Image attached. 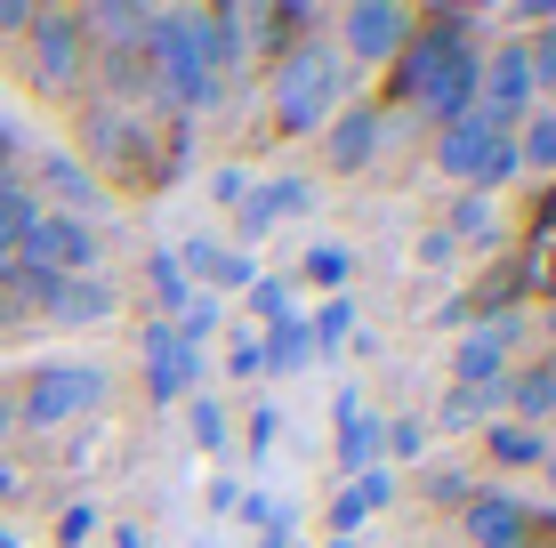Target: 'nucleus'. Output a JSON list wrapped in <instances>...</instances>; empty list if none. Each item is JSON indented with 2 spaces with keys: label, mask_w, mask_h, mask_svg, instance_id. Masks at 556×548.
Instances as JSON below:
<instances>
[{
  "label": "nucleus",
  "mask_w": 556,
  "mask_h": 548,
  "mask_svg": "<svg viewBox=\"0 0 556 548\" xmlns=\"http://www.w3.org/2000/svg\"><path fill=\"white\" fill-rule=\"evenodd\" d=\"M476 73H484V56H476L468 25H428V33L404 41V56H395V89H404L412 105H428L435 122L476 113Z\"/></svg>",
  "instance_id": "nucleus-1"
},
{
  "label": "nucleus",
  "mask_w": 556,
  "mask_h": 548,
  "mask_svg": "<svg viewBox=\"0 0 556 548\" xmlns=\"http://www.w3.org/2000/svg\"><path fill=\"white\" fill-rule=\"evenodd\" d=\"M339 105H348V56H339V41L282 49V65H275V129L282 138H315Z\"/></svg>",
  "instance_id": "nucleus-2"
},
{
  "label": "nucleus",
  "mask_w": 556,
  "mask_h": 548,
  "mask_svg": "<svg viewBox=\"0 0 556 548\" xmlns=\"http://www.w3.org/2000/svg\"><path fill=\"white\" fill-rule=\"evenodd\" d=\"M435 169L452 186H468V194H492V186L525 178L516 169V129H501L492 113H459V122H444V138H435Z\"/></svg>",
  "instance_id": "nucleus-3"
},
{
  "label": "nucleus",
  "mask_w": 556,
  "mask_h": 548,
  "mask_svg": "<svg viewBox=\"0 0 556 548\" xmlns=\"http://www.w3.org/2000/svg\"><path fill=\"white\" fill-rule=\"evenodd\" d=\"M146 56H153V73H162V98H169V105L210 113V105L226 98V81H218V73H202V56H194L186 9H153V25H146Z\"/></svg>",
  "instance_id": "nucleus-4"
},
{
  "label": "nucleus",
  "mask_w": 556,
  "mask_h": 548,
  "mask_svg": "<svg viewBox=\"0 0 556 548\" xmlns=\"http://www.w3.org/2000/svg\"><path fill=\"white\" fill-rule=\"evenodd\" d=\"M105 364H33L25 395H16V420L25 428H73L81 411L105 404Z\"/></svg>",
  "instance_id": "nucleus-5"
},
{
  "label": "nucleus",
  "mask_w": 556,
  "mask_h": 548,
  "mask_svg": "<svg viewBox=\"0 0 556 548\" xmlns=\"http://www.w3.org/2000/svg\"><path fill=\"white\" fill-rule=\"evenodd\" d=\"M98 251H105V234H98L89 218L41 211V218L25 226V251H16V267H33V275H49V282H73V275L98 267Z\"/></svg>",
  "instance_id": "nucleus-6"
},
{
  "label": "nucleus",
  "mask_w": 556,
  "mask_h": 548,
  "mask_svg": "<svg viewBox=\"0 0 556 548\" xmlns=\"http://www.w3.org/2000/svg\"><path fill=\"white\" fill-rule=\"evenodd\" d=\"M412 33H419L412 9H395V0H355V9L339 16V56H348V65H395Z\"/></svg>",
  "instance_id": "nucleus-7"
},
{
  "label": "nucleus",
  "mask_w": 556,
  "mask_h": 548,
  "mask_svg": "<svg viewBox=\"0 0 556 548\" xmlns=\"http://www.w3.org/2000/svg\"><path fill=\"white\" fill-rule=\"evenodd\" d=\"M532 98H541V81H532V49L501 41L484 56V73H476V113H492L501 129H516V122H532Z\"/></svg>",
  "instance_id": "nucleus-8"
},
{
  "label": "nucleus",
  "mask_w": 556,
  "mask_h": 548,
  "mask_svg": "<svg viewBox=\"0 0 556 548\" xmlns=\"http://www.w3.org/2000/svg\"><path fill=\"white\" fill-rule=\"evenodd\" d=\"M138 355H146L153 404H186V395H202V347H186L169 323H146L138 331Z\"/></svg>",
  "instance_id": "nucleus-9"
},
{
  "label": "nucleus",
  "mask_w": 556,
  "mask_h": 548,
  "mask_svg": "<svg viewBox=\"0 0 556 548\" xmlns=\"http://www.w3.org/2000/svg\"><path fill=\"white\" fill-rule=\"evenodd\" d=\"M81 65H89L81 16H33V81H41L49 98H65V89L81 81Z\"/></svg>",
  "instance_id": "nucleus-10"
},
{
  "label": "nucleus",
  "mask_w": 556,
  "mask_h": 548,
  "mask_svg": "<svg viewBox=\"0 0 556 548\" xmlns=\"http://www.w3.org/2000/svg\"><path fill=\"white\" fill-rule=\"evenodd\" d=\"M459 533H468L476 548H532V517L516 493H476L468 508H459Z\"/></svg>",
  "instance_id": "nucleus-11"
},
{
  "label": "nucleus",
  "mask_w": 556,
  "mask_h": 548,
  "mask_svg": "<svg viewBox=\"0 0 556 548\" xmlns=\"http://www.w3.org/2000/svg\"><path fill=\"white\" fill-rule=\"evenodd\" d=\"M299 211H315V178H266V186L242 194L235 226H242V242H258V234H275V226L299 218Z\"/></svg>",
  "instance_id": "nucleus-12"
},
{
  "label": "nucleus",
  "mask_w": 556,
  "mask_h": 548,
  "mask_svg": "<svg viewBox=\"0 0 556 548\" xmlns=\"http://www.w3.org/2000/svg\"><path fill=\"white\" fill-rule=\"evenodd\" d=\"M323 145H331V178H363L379 154V113L371 105H339L331 122H323Z\"/></svg>",
  "instance_id": "nucleus-13"
},
{
  "label": "nucleus",
  "mask_w": 556,
  "mask_h": 548,
  "mask_svg": "<svg viewBox=\"0 0 556 548\" xmlns=\"http://www.w3.org/2000/svg\"><path fill=\"white\" fill-rule=\"evenodd\" d=\"M178 275L186 282H194V291H210V298H218V291H251V258H242V251H226V242H186V251H178Z\"/></svg>",
  "instance_id": "nucleus-14"
},
{
  "label": "nucleus",
  "mask_w": 556,
  "mask_h": 548,
  "mask_svg": "<svg viewBox=\"0 0 556 548\" xmlns=\"http://www.w3.org/2000/svg\"><path fill=\"white\" fill-rule=\"evenodd\" d=\"M41 186H49V202L65 218H98L105 211V186L89 178V162H73V154H41Z\"/></svg>",
  "instance_id": "nucleus-15"
},
{
  "label": "nucleus",
  "mask_w": 556,
  "mask_h": 548,
  "mask_svg": "<svg viewBox=\"0 0 556 548\" xmlns=\"http://www.w3.org/2000/svg\"><path fill=\"white\" fill-rule=\"evenodd\" d=\"M113 315H122V291H113V282H98V275H73V282H56L49 291V323H113Z\"/></svg>",
  "instance_id": "nucleus-16"
},
{
  "label": "nucleus",
  "mask_w": 556,
  "mask_h": 548,
  "mask_svg": "<svg viewBox=\"0 0 556 548\" xmlns=\"http://www.w3.org/2000/svg\"><path fill=\"white\" fill-rule=\"evenodd\" d=\"M501 380H508V347L492 331H468L452 347V387H468V395H501Z\"/></svg>",
  "instance_id": "nucleus-17"
},
{
  "label": "nucleus",
  "mask_w": 556,
  "mask_h": 548,
  "mask_svg": "<svg viewBox=\"0 0 556 548\" xmlns=\"http://www.w3.org/2000/svg\"><path fill=\"white\" fill-rule=\"evenodd\" d=\"M395 500V468H363V476H348V493L331 500V540H348L363 517H379V508Z\"/></svg>",
  "instance_id": "nucleus-18"
},
{
  "label": "nucleus",
  "mask_w": 556,
  "mask_h": 548,
  "mask_svg": "<svg viewBox=\"0 0 556 548\" xmlns=\"http://www.w3.org/2000/svg\"><path fill=\"white\" fill-rule=\"evenodd\" d=\"M501 404L516 411V428H541L548 411H556V364H525V371H508V380H501Z\"/></svg>",
  "instance_id": "nucleus-19"
},
{
  "label": "nucleus",
  "mask_w": 556,
  "mask_h": 548,
  "mask_svg": "<svg viewBox=\"0 0 556 548\" xmlns=\"http://www.w3.org/2000/svg\"><path fill=\"white\" fill-rule=\"evenodd\" d=\"M41 218V202H33L25 178H0V275L16 267V251H25V226Z\"/></svg>",
  "instance_id": "nucleus-20"
},
{
  "label": "nucleus",
  "mask_w": 556,
  "mask_h": 548,
  "mask_svg": "<svg viewBox=\"0 0 556 548\" xmlns=\"http://www.w3.org/2000/svg\"><path fill=\"white\" fill-rule=\"evenodd\" d=\"M339 468H348V476H363V468H379V420L371 411L355 404V395H339Z\"/></svg>",
  "instance_id": "nucleus-21"
},
{
  "label": "nucleus",
  "mask_w": 556,
  "mask_h": 548,
  "mask_svg": "<svg viewBox=\"0 0 556 548\" xmlns=\"http://www.w3.org/2000/svg\"><path fill=\"white\" fill-rule=\"evenodd\" d=\"M484 444H492V460H501V468H541L548 460V436H541V428H516V420L484 428Z\"/></svg>",
  "instance_id": "nucleus-22"
},
{
  "label": "nucleus",
  "mask_w": 556,
  "mask_h": 548,
  "mask_svg": "<svg viewBox=\"0 0 556 548\" xmlns=\"http://www.w3.org/2000/svg\"><path fill=\"white\" fill-rule=\"evenodd\" d=\"M153 9H138V0H98V9H81V33H122V41H146Z\"/></svg>",
  "instance_id": "nucleus-23"
},
{
  "label": "nucleus",
  "mask_w": 556,
  "mask_h": 548,
  "mask_svg": "<svg viewBox=\"0 0 556 548\" xmlns=\"http://www.w3.org/2000/svg\"><path fill=\"white\" fill-rule=\"evenodd\" d=\"M186 428H194V444L202 451H226V436H235V420H226V404H218V395H186Z\"/></svg>",
  "instance_id": "nucleus-24"
},
{
  "label": "nucleus",
  "mask_w": 556,
  "mask_h": 548,
  "mask_svg": "<svg viewBox=\"0 0 556 548\" xmlns=\"http://www.w3.org/2000/svg\"><path fill=\"white\" fill-rule=\"evenodd\" d=\"M516 169H556V113H532L516 129Z\"/></svg>",
  "instance_id": "nucleus-25"
},
{
  "label": "nucleus",
  "mask_w": 556,
  "mask_h": 548,
  "mask_svg": "<svg viewBox=\"0 0 556 548\" xmlns=\"http://www.w3.org/2000/svg\"><path fill=\"white\" fill-rule=\"evenodd\" d=\"M306 339H315V347H348L355 339V298H323V307L306 315Z\"/></svg>",
  "instance_id": "nucleus-26"
},
{
  "label": "nucleus",
  "mask_w": 556,
  "mask_h": 548,
  "mask_svg": "<svg viewBox=\"0 0 556 548\" xmlns=\"http://www.w3.org/2000/svg\"><path fill=\"white\" fill-rule=\"evenodd\" d=\"M251 315H258L266 331L299 323V298H291V282H282V275H266V282H251Z\"/></svg>",
  "instance_id": "nucleus-27"
},
{
  "label": "nucleus",
  "mask_w": 556,
  "mask_h": 548,
  "mask_svg": "<svg viewBox=\"0 0 556 548\" xmlns=\"http://www.w3.org/2000/svg\"><path fill=\"white\" fill-rule=\"evenodd\" d=\"M258 347H266V371H306L315 339H306V323H282V331H266Z\"/></svg>",
  "instance_id": "nucleus-28"
},
{
  "label": "nucleus",
  "mask_w": 556,
  "mask_h": 548,
  "mask_svg": "<svg viewBox=\"0 0 556 548\" xmlns=\"http://www.w3.org/2000/svg\"><path fill=\"white\" fill-rule=\"evenodd\" d=\"M355 275V251L348 242H315V251H306V282H323V291L339 298V282Z\"/></svg>",
  "instance_id": "nucleus-29"
},
{
  "label": "nucleus",
  "mask_w": 556,
  "mask_h": 548,
  "mask_svg": "<svg viewBox=\"0 0 556 548\" xmlns=\"http://www.w3.org/2000/svg\"><path fill=\"white\" fill-rule=\"evenodd\" d=\"M419 451H428V420H379V468L419 460Z\"/></svg>",
  "instance_id": "nucleus-30"
},
{
  "label": "nucleus",
  "mask_w": 556,
  "mask_h": 548,
  "mask_svg": "<svg viewBox=\"0 0 556 548\" xmlns=\"http://www.w3.org/2000/svg\"><path fill=\"white\" fill-rule=\"evenodd\" d=\"M492 404H501V395H468V387H452L444 395V411H435V428H452V436H459V428H484V411Z\"/></svg>",
  "instance_id": "nucleus-31"
},
{
  "label": "nucleus",
  "mask_w": 556,
  "mask_h": 548,
  "mask_svg": "<svg viewBox=\"0 0 556 548\" xmlns=\"http://www.w3.org/2000/svg\"><path fill=\"white\" fill-rule=\"evenodd\" d=\"M419 493H428L435 508H468V500H476V484L459 476V468H428V476H419Z\"/></svg>",
  "instance_id": "nucleus-32"
},
{
  "label": "nucleus",
  "mask_w": 556,
  "mask_h": 548,
  "mask_svg": "<svg viewBox=\"0 0 556 548\" xmlns=\"http://www.w3.org/2000/svg\"><path fill=\"white\" fill-rule=\"evenodd\" d=\"M444 234H452V242H492V202H484V194H468V202L452 211Z\"/></svg>",
  "instance_id": "nucleus-33"
},
{
  "label": "nucleus",
  "mask_w": 556,
  "mask_h": 548,
  "mask_svg": "<svg viewBox=\"0 0 556 548\" xmlns=\"http://www.w3.org/2000/svg\"><path fill=\"white\" fill-rule=\"evenodd\" d=\"M146 275H153V291H162V307H169V315H178V307H186V298H194V282H186V275H178V258H169V251H162V258H153V267H146Z\"/></svg>",
  "instance_id": "nucleus-34"
},
{
  "label": "nucleus",
  "mask_w": 556,
  "mask_h": 548,
  "mask_svg": "<svg viewBox=\"0 0 556 548\" xmlns=\"http://www.w3.org/2000/svg\"><path fill=\"white\" fill-rule=\"evenodd\" d=\"M226 371H235V380H258V371H266V347H258V331H242L235 347H226Z\"/></svg>",
  "instance_id": "nucleus-35"
},
{
  "label": "nucleus",
  "mask_w": 556,
  "mask_h": 548,
  "mask_svg": "<svg viewBox=\"0 0 556 548\" xmlns=\"http://www.w3.org/2000/svg\"><path fill=\"white\" fill-rule=\"evenodd\" d=\"M89 533H98V508H81V500H73L65 517H56V540H65V548H81Z\"/></svg>",
  "instance_id": "nucleus-36"
},
{
  "label": "nucleus",
  "mask_w": 556,
  "mask_h": 548,
  "mask_svg": "<svg viewBox=\"0 0 556 548\" xmlns=\"http://www.w3.org/2000/svg\"><path fill=\"white\" fill-rule=\"evenodd\" d=\"M525 49H532V81L556 98V33H548V41H525Z\"/></svg>",
  "instance_id": "nucleus-37"
},
{
  "label": "nucleus",
  "mask_w": 556,
  "mask_h": 548,
  "mask_svg": "<svg viewBox=\"0 0 556 548\" xmlns=\"http://www.w3.org/2000/svg\"><path fill=\"white\" fill-rule=\"evenodd\" d=\"M242 428H251V451H266V444H275V428H282V411H275V404H258Z\"/></svg>",
  "instance_id": "nucleus-38"
},
{
  "label": "nucleus",
  "mask_w": 556,
  "mask_h": 548,
  "mask_svg": "<svg viewBox=\"0 0 556 548\" xmlns=\"http://www.w3.org/2000/svg\"><path fill=\"white\" fill-rule=\"evenodd\" d=\"M242 194H251V169H218V202H235V211H242Z\"/></svg>",
  "instance_id": "nucleus-39"
},
{
  "label": "nucleus",
  "mask_w": 556,
  "mask_h": 548,
  "mask_svg": "<svg viewBox=\"0 0 556 548\" xmlns=\"http://www.w3.org/2000/svg\"><path fill=\"white\" fill-rule=\"evenodd\" d=\"M33 16H41V9H25V0H0V33H33Z\"/></svg>",
  "instance_id": "nucleus-40"
},
{
  "label": "nucleus",
  "mask_w": 556,
  "mask_h": 548,
  "mask_svg": "<svg viewBox=\"0 0 556 548\" xmlns=\"http://www.w3.org/2000/svg\"><path fill=\"white\" fill-rule=\"evenodd\" d=\"M113 548H153V540L138 533V524H122V533H113Z\"/></svg>",
  "instance_id": "nucleus-41"
},
{
  "label": "nucleus",
  "mask_w": 556,
  "mask_h": 548,
  "mask_svg": "<svg viewBox=\"0 0 556 548\" xmlns=\"http://www.w3.org/2000/svg\"><path fill=\"white\" fill-rule=\"evenodd\" d=\"M9 315H16V298H9V282H0V331H9Z\"/></svg>",
  "instance_id": "nucleus-42"
},
{
  "label": "nucleus",
  "mask_w": 556,
  "mask_h": 548,
  "mask_svg": "<svg viewBox=\"0 0 556 548\" xmlns=\"http://www.w3.org/2000/svg\"><path fill=\"white\" fill-rule=\"evenodd\" d=\"M0 548H25V540H16V524H0Z\"/></svg>",
  "instance_id": "nucleus-43"
},
{
  "label": "nucleus",
  "mask_w": 556,
  "mask_h": 548,
  "mask_svg": "<svg viewBox=\"0 0 556 548\" xmlns=\"http://www.w3.org/2000/svg\"><path fill=\"white\" fill-rule=\"evenodd\" d=\"M541 468H548V493H556V444H548V460H541Z\"/></svg>",
  "instance_id": "nucleus-44"
},
{
  "label": "nucleus",
  "mask_w": 556,
  "mask_h": 548,
  "mask_svg": "<svg viewBox=\"0 0 556 548\" xmlns=\"http://www.w3.org/2000/svg\"><path fill=\"white\" fill-rule=\"evenodd\" d=\"M9 428H16V411H9V404H0V436H9Z\"/></svg>",
  "instance_id": "nucleus-45"
},
{
  "label": "nucleus",
  "mask_w": 556,
  "mask_h": 548,
  "mask_svg": "<svg viewBox=\"0 0 556 548\" xmlns=\"http://www.w3.org/2000/svg\"><path fill=\"white\" fill-rule=\"evenodd\" d=\"M548 323H556V307H548Z\"/></svg>",
  "instance_id": "nucleus-46"
},
{
  "label": "nucleus",
  "mask_w": 556,
  "mask_h": 548,
  "mask_svg": "<svg viewBox=\"0 0 556 548\" xmlns=\"http://www.w3.org/2000/svg\"><path fill=\"white\" fill-rule=\"evenodd\" d=\"M331 548H348V540H331Z\"/></svg>",
  "instance_id": "nucleus-47"
}]
</instances>
